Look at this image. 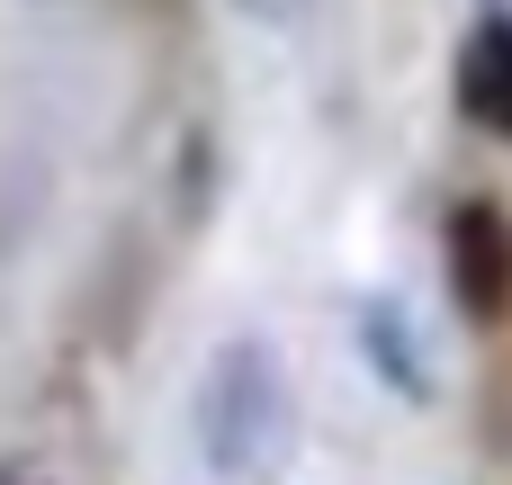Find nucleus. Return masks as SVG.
<instances>
[{"label":"nucleus","instance_id":"f257e3e1","mask_svg":"<svg viewBox=\"0 0 512 485\" xmlns=\"http://www.w3.org/2000/svg\"><path fill=\"white\" fill-rule=\"evenodd\" d=\"M198 450L225 485H261L288 450H297V387L288 360L252 333H234L207 378H198Z\"/></svg>","mask_w":512,"mask_h":485},{"label":"nucleus","instance_id":"f03ea898","mask_svg":"<svg viewBox=\"0 0 512 485\" xmlns=\"http://www.w3.org/2000/svg\"><path fill=\"white\" fill-rule=\"evenodd\" d=\"M441 270H450V306L468 324H504L512 315V216L495 198L450 207L441 225Z\"/></svg>","mask_w":512,"mask_h":485},{"label":"nucleus","instance_id":"7ed1b4c3","mask_svg":"<svg viewBox=\"0 0 512 485\" xmlns=\"http://www.w3.org/2000/svg\"><path fill=\"white\" fill-rule=\"evenodd\" d=\"M450 90H459V117H468V126H486V135L512 144V18L504 9L468 27V45H459V63H450Z\"/></svg>","mask_w":512,"mask_h":485},{"label":"nucleus","instance_id":"20e7f679","mask_svg":"<svg viewBox=\"0 0 512 485\" xmlns=\"http://www.w3.org/2000/svg\"><path fill=\"white\" fill-rule=\"evenodd\" d=\"M360 351H369V369H378L405 405H432V396H441V387H432V360H423V342H414V324H405L396 297H360Z\"/></svg>","mask_w":512,"mask_h":485},{"label":"nucleus","instance_id":"39448f33","mask_svg":"<svg viewBox=\"0 0 512 485\" xmlns=\"http://www.w3.org/2000/svg\"><path fill=\"white\" fill-rule=\"evenodd\" d=\"M234 9H243L252 27H297V18H306L315 0H234Z\"/></svg>","mask_w":512,"mask_h":485}]
</instances>
